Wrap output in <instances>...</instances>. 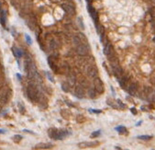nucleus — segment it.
Segmentation results:
<instances>
[{
    "label": "nucleus",
    "instance_id": "nucleus-1",
    "mask_svg": "<svg viewBox=\"0 0 155 150\" xmlns=\"http://www.w3.org/2000/svg\"><path fill=\"white\" fill-rule=\"evenodd\" d=\"M27 95H28V98L32 101V102H37V101H39V93L35 86L29 85V87L27 88Z\"/></svg>",
    "mask_w": 155,
    "mask_h": 150
},
{
    "label": "nucleus",
    "instance_id": "nucleus-2",
    "mask_svg": "<svg viewBox=\"0 0 155 150\" xmlns=\"http://www.w3.org/2000/svg\"><path fill=\"white\" fill-rule=\"evenodd\" d=\"M25 67H26V72L28 74V78L33 79L35 77L36 74H37V69H36L35 64L31 61V60H27L26 64H25Z\"/></svg>",
    "mask_w": 155,
    "mask_h": 150
},
{
    "label": "nucleus",
    "instance_id": "nucleus-3",
    "mask_svg": "<svg viewBox=\"0 0 155 150\" xmlns=\"http://www.w3.org/2000/svg\"><path fill=\"white\" fill-rule=\"evenodd\" d=\"M85 73L86 75L91 77V78H96L98 76V69L95 66V65H92L90 64H87L86 65V68H85Z\"/></svg>",
    "mask_w": 155,
    "mask_h": 150
},
{
    "label": "nucleus",
    "instance_id": "nucleus-4",
    "mask_svg": "<svg viewBox=\"0 0 155 150\" xmlns=\"http://www.w3.org/2000/svg\"><path fill=\"white\" fill-rule=\"evenodd\" d=\"M89 52H90V49L85 43H81L76 46V52L80 56H87L89 54Z\"/></svg>",
    "mask_w": 155,
    "mask_h": 150
},
{
    "label": "nucleus",
    "instance_id": "nucleus-5",
    "mask_svg": "<svg viewBox=\"0 0 155 150\" xmlns=\"http://www.w3.org/2000/svg\"><path fill=\"white\" fill-rule=\"evenodd\" d=\"M93 88L96 89V91L97 92V94L98 95H101L103 94L104 91H105V88H104V84L102 80H101L98 76L94 78V87Z\"/></svg>",
    "mask_w": 155,
    "mask_h": 150
},
{
    "label": "nucleus",
    "instance_id": "nucleus-6",
    "mask_svg": "<svg viewBox=\"0 0 155 150\" xmlns=\"http://www.w3.org/2000/svg\"><path fill=\"white\" fill-rule=\"evenodd\" d=\"M125 89H126L127 91H128V93H129V95H131V96L136 95L137 94V92L139 90L138 83H136V82H131V81L128 84V86L126 87Z\"/></svg>",
    "mask_w": 155,
    "mask_h": 150
},
{
    "label": "nucleus",
    "instance_id": "nucleus-7",
    "mask_svg": "<svg viewBox=\"0 0 155 150\" xmlns=\"http://www.w3.org/2000/svg\"><path fill=\"white\" fill-rule=\"evenodd\" d=\"M117 81L119 83L120 87L122 88H126V87L128 86L129 82H130V77H129V75H126V74H123L121 76H119L118 78H117Z\"/></svg>",
    "mask_w": 155,
    "mask_h": 150
},
{
    "label": "nucleus",
    "instance_id": "nucleus-8",
    "mask_svg": "<svg viewBox=\"0 0 155 150\" xmlns=\"http://www.w3.org/2000/svg\"><path fill=\"white\" fill-rule=\"evenodd\" d=\"M74 95L78 99H83L85 96V88L83 86L80 85V84L76 85V87L74 88Z\"/></svg>",
    "mask_w": 155,
    "mask_h": 150
},
{
    "label": "nucleus",
    "instance_id": "nucleus-9",
    "mask_svg": "<svg viewBox=\"0 0 155 150\" xmlns=\"http://www.w3.org/2000/svg\"><path fill=\"white\" fill-rule=\"evenodd\" d=\"M10 95H11V89L7 87H3L0 88V98L4 99L5 100H8Z\"/></svg>",
    "mask_w": 155,
    "mask_h": 150
},
{
    "label": "nucleus",
    "instance_id": "nucleus-10",
    "mask_svg": "<svg viewBox=\"0 0 155 150\" xmlns=\"http://www.w3.org/2000/svg\"><path fill=\"white\" fill-rule=\"evenodd\" d=\"M61 8L62 10L64 11L65 13L68 14V15H71V16H74L75 15V9H74V7L70 5V4H61Z\"/></svg>",
    "mask_w": 155,
    "mask_h": 150
},
{
    "label": "nucleus",
    "instance_id": "nucleus-11",
    "mask_svg": "<svg viewBox=\"0 0 155 150\" xmlns=\"http://www.w3.org/2000/svg\"><path fill=\"white\" fill-rule=\"evenodd\" d=\"M53 147V145L51 143H39L35 145L34 147H32V149L34 150H41V149H50V148H52Z\"/></svg>",
    "mask_w": 155,
    "mask_h": 150
},
{
    "label": "nucleus",
    "instance_id": "nucleus-12",
    "mask_svg": "<svg viewBox=\"0 0 155 150\" xmlns=\"http://www.w3.org/2000/svg\"><path fill=\"white\" fill-rule=\"evenodd\" d=\"M103 52H104V54L107 55V57H109L111 54H113L114 52H115V51H114V49H113L112 44H110L109 43H107V44L104 45Z\"/></svg>",
    "mask_w": 155,
    "mask_h": 150
},
{
    "label": "nucleus",
    "instance_id": "nucleus-13",
    "mask_svg": "<svg viewBox=\"0 0 155 150\" xmlns=\"http://www.w3.org/2000/svg\"><path fill=\"white\" fill-rule=\"evenodd\" d=\"M87 8H88V13L90 14V16L92 17V19L95 21V23L98 22V15H97V10L95 9L91 5H87Z\"/></svg>",
    "mask_w": 155,
    "mask_h": 150
},
{
    "label": "nucleus",
    "instance_id": "nucleus-14",
    "mask_svg": "<svg viewBox=\"0 0 155 150\" xmlns=\"http://www.w3.org/2000/svg\"><path fill=\"white\" fill-rule=\"evenodd\" d=\"M48 64L50 65V67L53 70L54 72H57L58 68H57V65H56V56H50L48 58Z\"/></svg>",
    "mask_w": 155,
    "mask_h": 150
},
{
    "label": "nucleus",
    "instance_id": "nucleus-15",
    "mask_svg": "<svg viewBox=\"0 0 155 150\" xmlns=\"http://www.w3.org/2000/svg\"><path fill=\"white\" fill-rule=\"evenodd\" d=\"M76 80H77L76 75L74 74V72H70V73L68 74V76H67V82H68V84H69L70 86L75 85V83H76Z\"/></svg>",
    "mask_w": 155,
    "mask_h": 150
},
{
    "label": "nucleus",
    "instance_id": "nucleus-16",
    "mask_svg": "<svg viewBox=\"0 0 155 150\" xmlns=\"http://www.w3.org/2000/svg\"><path fill=\"white\" fill-rule=\"evenodd\" d=\"M97 145H98L97 142H82L78 145V147L80 148H86L90 147H97Z\"/></svg>",
    "mask_w": 155,
    "mask_h": 150
},
{
    "label": "nucleus",
    "instance_id": "nucleus-17",
    "mask_svg": "<svg viewBox=\"0 0 155 150\" xmlns=\"http://www.w3.org/2000/svg\"><path fill=\"white\" fill-rule=\"evenodd\" d=\"M67 135H68V132L66 130H58V133H57L55 140H62Z\"/></svg>",
    "mask_w": 155,
    "mask_h": 150
},
{
    "label": "nucleus",
    "instance_id": "nucleus-18",
    "mask_svg": "<svg viewBox=\"0 0 155 150\" xmlns=\"http://www.w3.org/2000/svg\"><path fill=\"white\" fill-rule=\"evenodd\" d=\"M112 73H113V75L116 76V77H119L121 75L124 74V72H123V69L120 67V66H117V67H115V68H112Z\"/></svg>",
    "mask_w": 155,
    "mask_h": 150
},
{
    "label": "nucleus",
    "instance_id": "nucleus-19",
    "mask_svg": "<svg viewBox=\"0 0 155 150\" xmlns=\"http://www.w3.org/2000/svg\"><path fill=\"white\" fill-rule=\"evenodd\" d=\"M97 92L94 88H88L87 89V96L90 99H96L97 97Z\"/></svg>",
    "mask_w": 155,
    "mask_h": 150
},
{
    "label": "nucleus",
    "instance_id": "nucleus-20",
    "mask_svg": "<svg viewBox=\"0 0 155 150\" xmlns=\"http://www.w3.org/2000/svg\"><path fill=\"white\" fill-rule=\"evenodd\" d=\"M57 133H58V130L55 129V128H51V129H49L48 131L49 136L51 137V138H52V139H55V138H56Z\"/></svg>",
    "mask_w": 155,
    "mask_h": 150
},
{
    "label": "nucleus",
    "instance_id": "nucleus-21",
    "mask_svg": "<svg viewBox=\"0 0 155 150\" xmlns=\"http://www.w3.org/2000/svg\"><path fill=\"white\" fill-rule=\"evenodd\" d=\"M96 29H97V32L99 34V35H101V34H103V33H105L104 31H105V29H104V27L102 26V24H100L99 22H97L96 23Z\"/></svg>",
    "mask_w": 155,
    "mask_h": 150
},
{
    "label": "nucleus",
    "instance_id": "nucleus-22",
    "mask_svg": "<svg viewBox=\"0 0 155 150\" xmlns=\"http://www.w3.org/2000/svg\"><path fill=\"white\" fill-rule=\"evenodd\" d=\"M147 100L151 103H155V90L152 89V91L149 94V96L147 97Z\"/></svg>",
    "mask_w": 155,
    "mask_h": 150
},
{
    "label": "nucleus",
    "instance_id": "nucleus-23",
    "mask_svg": "<svg viewBox=\"0 0 155 150\" xmlns=\"http://www.w3.org/2000/svg\"><path fill=\"white\" fill-rule=\"evenodd\" d=\"M12 52H13L14 55L18 57V58H19L22 56V52H21V50L19 49L18 47H12Z\"/></svg>",
    "mask_w": 155,
    "mask_h": 150
},
{
    "label": "nucleus",
    "instance_id": "nucleus-24",
    "mask_svg": "<svg viewBox=\"0 0 155 150\" xmlns=\"http://www.w3.org/2000/svg\"><path fill=\"white\" fill-rule=\"evenodd\" d=\"M0 22L3 27L6 26V17H5V12L3 10L0 11Z\"/></svg>",
    "mask_w": 155,
    "mask_h": 150
},
{
    "label": "nucleus",
    "instance_id": "nucleus-25",
    "mask_svg": "<svg viewBox=\"0 0 155 150\" xmlns=\"http://www.w3.org/2000/svg\"><path fill=\"white\" fill-rule=\"evenodd\" d=\"M70 88H71V86L68 84V82H62L61 83V89L64 92L70 91Z\"/></svg>",
    "mask_w": 155,
    "mask_h": 150
},
{
    "label": "nucleus",
    "instance_id": "nucleus-26",
    "mask_svg": "<svg viewBox=\"0 0 155 150\" xmlns=\"http://www.w3.org/2000/svg\"><path fill=\"white\" fill-rule=\"evenodd\" d=\"M141 90H142V92H143V93L146 95V97H148L149 94H150V93L152 91V88H151V87H144V88H142Z\"/></svg>",
    "mask_w": 155,
    "mask_h": 150
},
{
    "label": "nucleus",
    "instance_id": "nucleus-27",
    "mask_svg": "<svg viewBox=\"0 0 155 150\" xmlns=\"http://www.w3.org/2000/svg\"><path fill=\"white\" fill-rule=\"evenodd\" d=\"M73 42H74V45H75V46H77V45H79V44H81V43H82L81 39L79 38V36H78V35L74 36V39H73Z\"/></svg>",
    "mask_w": 155,
    "mask_h": 150
},
{
    "label": "nucleus",
    "instance_id": "nucleus-28",
    "mask_svg": "<svg viewBox=\"0 0 155 150\" xmlns=\"http://www.w3.org/2000/svg\"><path fill=\"white\" fill-rule=\"evenodd\" d=\"M116 130L120 134H124L127 133V129L126 127H124V126H117V127L116 128Z\"/></svg>",
    "mask_w": 155,
    "mask_h": 150
},
{
    "label": "nucleus",
    "instance_id": "nucleus-29",
    "mask_svg": "<svg viewBox=\"0 0 155 150\" xmlns=\"http://www.w3.org/2000/svg\"><path fill=\"white\" fill-rule=\"evenodd\" d=\"M77 35L79 36V38L81 39L82 43H85V44H87V39H86V37H85V35H84V33H78Z\"/></svg>",
    "mask_w": 155,
    "mask_h": 150
},
{
    "label": "nucleus",
    "instance_id": "nucleus-30",
    "mask_svg": "<svg viewBox=\"0 0 155 150\" xmlns=\"http://www.w3.org/2000/svg\"><path fill=\"white\" fill-rule=\"evenodd\" d=\"M138 138L140 139V140L147 141V140H151L152 138V135H139V136H138Z\"/></svg>",
    "mask_w": 155,
    "mask_h": 150
},
{
    "label": "nucleus",
    "instance_id": "nucleus-31",
    "mask_svg": "<svg viewBox=\"0 0 155 150\" xmlns=\"http://www.w3.org/2000/svg\"><path fill=\"white\" fill-rule=\"evenodd\" d=\"M51 48L52 50H55L58 48V43L55 41V40H52V42H51Z\"/></svg>",
    "mask_w": 155,
    "mask_h": 150
},
{
    "label": "nucleus",
    "instance_id": "nucleus-32",
    "mask_svg": "<svg viewBox=\"0 0 155 150\" xmlns=\"http://www.w3.org/2000/svg\"><path fill=\"white\" fill-rule=\"evenodd\" d=\"M21 139H22V136H21V135H19V134L14 135V137H13L14 142H16V143H19V142H20V140H21Z\"/></svg>",
    "mask_w": 155,
    "mask_h": 150
},
{
    "label": "nucleus",
    "instance_id": "nucleus-33",
    "mask_svg": "<svg viewBox=\"0 0 155 150\" xmlns=\"http://www.w3.org/2000/svg\"><path fill=\"white\" fill-rule=\"evenodd\" d=\"M116 103H117V107L119 108V109H121V110H125V109H126V106H125V104H123L122 102H121V100H118L116 101Z\"/></svg>",
    "mask_w": 155,
    "mask_h": 150
},
{
    "label": "nucleus",
    "instance_id": "nucleus-34",
    "mask_svg": "<svg viewBox=\"0 0 155 150\" xmlns=\"http://www.w3.org/2000/svg\"><path fill=\"white\" fill-rule=\"evenodd\" d=\"M25 38H26V42L29 43V45L32 44V40H31V38H30V36L28 35V34H25Z\"/></svg>",
    "mask_w": 155,
    "mask_h": 150
},
{
    "label": "nucleus",
    "instance_id": "nucleus-35",
    "mask_svg": "<svg viewBox=\"0 0 155 150\" xmlns=\"http://www.w3.org/2000/svg\"><path fill=\"white\" fill-rule=\"evenodd\" d=\"M150 14H151V16H152V19H155V6L152 7V8L150 9Z\"/></svg>",
    "mask_w": 155,
    "mask_h": 150
},
{
    "label": "nucleus",
    "instance_id": "nucleus-36",
    "mask_svg": "<svg viewBox=\"0 0 155 150\" xmlns=\"http://www.w3.org/2000/svg\"><path fill=\"white\" fill-rule=\"evenodd\" d=\"M78 22H79V25L81 27V29H84V21L82 20L81 18H78Z\"/></svg>",
    "mask_w": 155,
    "mask_h": 150
},
{
    "label": "nucleus",
    "instance_id": "nucleus-37",
    "mask_svg": "<svg viewBox=\"0 0 155 150\" xmlns=\"http://www.w3.org/2000/svg\"><path fill=\"white\" fill-rule=\"evenodd\" d=\"M100 131H96V132H94V133H92V135L91 136L92 137H97V136H99L100 135Z\"/></svg>",
    "mask_w": 155,
    "mask_h": 150
},
{
    "label": "nucleus",
    "instance_id": "nucleus-38",
    "mask_svg": "<svg viewBox=\"0 0 155 150\" xmlns=\"http://www.w3.org/2000/svg\"><path fill=\"white\" fill-rule=\"evenodd\" d=\"M46 74H47V75H48V78L50 79V80H51V81H52V82H53V81H54V79L52 78V75H51V74H50V73H49V72H47V73H46Z\"/></svg>",
    "mask_w": 155,
    "mask_h": 150
},
{
    "label": "nucleus",
    "instance_id": "nucleus-39",
    "mask_svg": "<svg viewBox=\"0 0 155 150\" xmlns=\"http://www.w3.org/2000/svg\"><path fill=\"white\" fill-rule=\"evenodd\" d=\"M19 110H20V112H22V113L25 111V109H24V107H23V105L20 104V103H19Z\"/></svg>",
    "mask_w": 155,
    "mask_h": 150
},
{
    "label": "nucleus",
    "instance_id": "nucleus-40",
    "mask_svg": "<svg viewBox=\"0 0 155 150\" xmlns=\"http://www.w3.org/2000/svg\"><path fill=\"white\" fill-rule=\"evenodd\" d=\"M89 111H94L95 113H100V112H101V111H100V110H92V109H91V110H89Z\"/></svg>",
    "mask_w": 155,
    "mask_h": 150
},
{
    "label": "nucleus",
    "instance_id": "nucleus-41",
    "mask_svg": "<svg viewBox=\"0 0 155 150\" xmlns=\"http://www.w3.org/2000/svg\"><path fill=\"white\" fill-rule=\"evenodd\" d=\"M130 111H131V112H132L133 114H137V110H136L135 108H131Z\"/></svg>",
    "mask_w": 155,
    "mask_h": 150
},
{
    "label": "nucleus",
    "instance_id": "nucleus-42",
    "mask_svg": "<svg viewBox=\"0 0 155 150\" xmlns=\"http://www.w3.org/2000/svg\"><path fill=\"white\" fill-rule=\"evenodd\" d=\"M152 30H153V32L155 33V22H152Z\"/></svg>",
    "mask_w": 155,
    "mask_h": 150
},
{
    "label": "nucleus",
    "instance_id": "nucleus-43",
    "mask_svg": "<svg viewBox=\"0 0 155 150\" xmlns=\"http://www.w3.org/2000/svg\"><path fill=\"white\" fill-rule=\"evenodd\" d=\"M4 82V78H3V76L2 75H0V84H2Z\"/></svg>",
    "mask_w": 155,
    "mask_h": 150
},
{
    "label": "nucleus",
    "instance_id": "nucleus-44",
    "mask_svg": "<svg viewBox=\"0 0 155 150\" xmlns=\"http://www.w3.org/2000/svg\"><path fill=\"white\" fill-rule=\"evenodd\" d=\"M91 1H92V0H86V2H87V5H91Z\"/></svg>",
    "mask_w": 155,
    "mask_h": 150
},
{
    "label": "nucleus",
    "instance_id": "nucleus-45",
    "mask_svg": "<svg viewBox=\"0 0 155 150\" xmlns=\"http://www.w3.org/2000/svg\"><path fill=\"white\" fill-rule=\"evenodd\" d=\"M17 75H18V77H19V78L21 79V75H20L19 74H17Z\"/></svg>",
    "mask_w": 155,
    "mask_h": 150
},
{
    "label": "nucleus",
    "instance_id": "nucleus-46",
    "mask_svg": "<svg viewBox=\"0 0 155 150\" xmlns=\"http://www.w3.org/2000/svg\"><path fill=\"white\" fill-rule=\"evenodd\" d=\"M3 133H5V130H0V134H3Z\"/></svg>",
    "mask_w": 155,
    "mask_h": 150
},
{
    "label": "nucleus",
    "instance_id": "nucleus-47",
    "mask_svg": "<svg viewBox=\"0 0 155 150\" xmlns=\"http://www.w3.org/2000/svg\"><path fill=\"white\" fill-rule=\"evenodd\" d=\"M152 22H155V19H152Z\"/></svg>",
    "mask_w": 155,
    "mask_h": 150
},
{
    "label": "nucleus",
    "instance_id": "nucleus-48",
    "mask_svg": "<svg viewBox=\"0 0 155 150\" xmlns=\"http://www.w3.org/2000/svg\"><path fill=\"white\" fill-rule=\"evenodd\" d=\"M1 67H2V65H1V62H0V68H1Z\"/></svg>",
    "mask_w": 155,
    "mask_h": 150
},
{
    "label": "nucleus",
    "instance_id": "nucleus-49",
    "mask_svg": "<svg viewBox=\"0 0 155 150\" xmlns=\"http://www.w3.org/2000/svg\"><path fill=\"white\" fill-rule=\"evenodd\" d=\"M153 42H154V43H155V37H154V38H153Z\"/></svg>",
    "mask_w": 155,
    "mask_h": 150
},
{
    "label": "nucleus",
    "instance_id": "nucleus-50",
    "mask_svg": "<svg viewBox=\"0 0 155 150\" xmlns=\"http://www.w3.org/2000/svg\"><path fill=\"white\" fill-rule=\"evenodd\" d=\"M0 110H1V107H0Z\"/></svg>",
    "mask_w": 155,
    "mask_h": 150
}]
</instances>
